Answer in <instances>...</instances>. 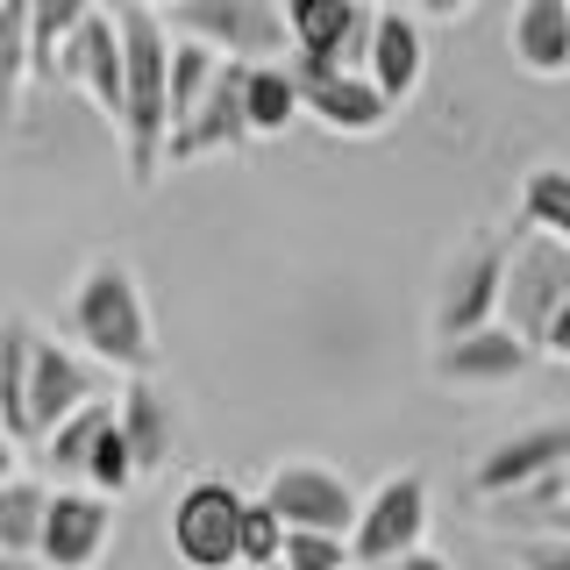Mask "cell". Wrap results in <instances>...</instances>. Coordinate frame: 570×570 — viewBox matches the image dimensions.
<instances>
[{
	"mask_svg": "<svg viewBox=\"0 0 570 570\" xmlns=\"http://www.w3.org/2000/svg\"><path fill=\"white\" fill-rule=\"evenodd\" d=\"M65 328L79 335V350L94 356L100 371H150L157 364V321H150V299H142V278L121 249H107L79 272L65 299Z\"/></svg>",
	"mask_w": 570,
	"mask_h": 570,
	"instance_id": "obj_1",
	"label": "cell"
},
{
	"mask_svg": "<svg viewBox=\"0 0 570 570\" xmlns=\"http://www.w3.org/2000/svg\"><path fill=\"white\" fill-rule=\"evenodd\" d=\"M492 321L521 335L534 356L563 364L570 356V236H534L521 228L499 249V299Z\"/></svg>",
	"mask_w": 570,
	"mask_h": 570,
	"instance_id": "obj_2",
	"label": "cell"
},
{
	"mask_svg": "<svg viewBox=\"0 0 570 570\" xmlns=\"http://www.w3.org/2000/svg\"><path fill=\"white\" fill-rule=\"evenodd\" d=\"M115 14V36H121V157H129V186H150L157 171V150H165V58H171V29L157 8H136V0H121Z\"/></svg>",
	"mask_w": 570,
	"mask_h": 570,
	"instance_id": "obj_3",
	"label": "cell"
},
{
	"mask_svg": "<svg viewBox=\"0 0 570 570\" xmlns=\"http://www.w3.org/2000/svg\"><path fill=\"white\" fill-rule=\"evenodd\" d=\"M428 521H435V507H428V471H414V463H406V471L379 478V485L356 499L343 549H350V563L379 570V563H392V557H406V549H421V542H428Z\"/></svg>",
	"mask_w": 570,
	"mask_h": 570,
	"instance_id": "obj_4",
	"label": "cell"
},
{
	"mask_svg": "<svg viewBox=\"0 0 570 570\" xmlns=\"http://www.w3.org/2000/svg\"><path fill=\"white\" fill-rule=\"evenodd\" d=\"M165 14H171L165 29L207 43L214 58H236V65L285 58V14H278V0H171Z\"/></svg>",
	"mask_w": 570,
	"mask_h": 570,
	"instance_id": "obj_5",
	"label": "cell"
},
{
	"mask_svg": "<svg viewBox=\"0 0 570 570\" xmlns=\"http://www.w3.org/2000/svg\"><path fill=\"white\" fill-rule=\"evenodd\" d=\"M278 65H285V79H293V94H299V115H314L328 136H379L392 121V100L364 79V71L328 65V58H299V50H285Z\"/></svg>",
	"mask_w": 570,
	"mask_h": 570,
	"instance_id": "obj_6",
	"label": "cell"
},
{
	"mask_svg": "<svg viewBox=\"0 0 570 570\" xmlns=\"http://www.w3.org/2000/svg\"><path fill=\"white\" fill-rule=\"evenodd\" d=\"M236 521H243V492L228 478H193L171 499V557L186 570H236Z\"/></svg>",
	"mask_w": 570,
	"mask_h": 570,
	"instance_id": "obj_7",
	"label": "cell"
},
{
	"mask_svg": "<svg viewBox=\"0 0 570 570\" xmlns=\"http://www.w3.org/2000/svg\"><path fill=\"white\" fill-rule=\"evenodd\" d=\"M257 499L278 513V528H321V534H350V513H356V485L335 463H314V456L272 463Z\"/></svg>",
	"mask_w": 570,
	"mask_h": 570,
	"instance_id": "obj_8",
	"label": "cell"
},
{
	"mask_svg": "<svg viewBox=\"0 0 570 570\" xmlns=\"http://www.w3.org/2000/svg\"><path fill=\"white\" fill-rule=\"evenodd\" d=\"M249 129H243V65L222 58L207 79V94L186 107V121H171L165 129V150H157V165H200V157H228L243 150Z\"/></svg>",
	"mask_w": 570,
	"mask_h": 570,
	"instance_id": "obj_9",
	"label": "cell"
},
{
	"mask_svg": "<svg viewBox=\"0 0 570 570\" xmlns=\"http://www.w3.org/2000/svg\"><path fill=\"white\" fill-rule=\"evenodd\" d=\"M107 542H115V499H100V492H50L29 557L43 570H100Z\"/></svg>",
	"mask_w": 570,
	"mask_h": 570,
	"instance_id": "obj_10",
	"label": "cell"
},
{
	"mask_svg": "<svg viewBox=\"0 0 570 570\" xmlns=\"http://www.w3.org/2000/svg\"><path fill=\"white\" fill-rule=\"evenodd\" d=\"M499 236H471L456 249L450 264H442L435 278V307H428V328H435V343H450V335H471L492 321V299H499Z\"/></svg>",
	"mask_w": 570,
	"mask_h": 570,
	"instance_id": "obj_11",
	"label": "cell"
},
{
	"mask_svg": "<svg viewBox=\"0 0 570 570\" xmlns=\"http://www.w3.org/2000/svg\"><path fill=\"white\" fill-rule=\"evenodd\" d=\"M534 364H542V356H534L521 335H507L499 321L435 343V385H450V392H507V385H521Z\"/></svg>",
	"mask_w": 570,
	"mask_h": 570,
	"instance_id": "obj_12",
	"label": "cell"
},
{
	"mask_svg": "<svg viewBox=\"0 0 570 570\" xmlns=\"http://www.w3.org/2000/svg\"><path fill=\"white\" fill-rule=\"evenodd\" d=\"M50 79L79 86V94L100 107V121H115L121 115V36H115V14L86 8L79 29H71L58 43V58H50Z\"/></svg>",
	"mask_w": 570,
	"mask_h": 570,
	"instance_id": "obj_13",
	"label": "cell"
},
{
	"mask_svg": "<svg viewBox=\"0 0 570 570\" xmlns=\"http://www.w3.org/2000/svg\"><path fill=\"white\" fill-rule=\"evenodd\" d=\"M86 400H107L100 364L79 356V350H65V343H50V335H36L29 343V442L43 435V428H58L71 406H86Z\"/></svg>",
	"mask_w": 570,
	"mask_h": 570,
	"instance_id": "obj_14",
	"label": "cell"
},
{
	"mask_svg": "<svg viewBox=\"0 0 570 570\" xmlns=\"http://www.w3.org/2000/svg\"><path fill=\"white\" fill-rule=\"evenodd\" d=\"M356 71H364L371 86L392 100V107H406L421 94V79H428V36L414 14H400V8H371V29H364V58H356Z\"/></svg>",
	"mask_w": 570,
	"mask_h": 570,
	"instance_id": "obj_15",
	"label": "cell"
},
{
	"mask_svg": "<svg viewBox=\"0 0 570 570\" xmlns=\"http://www.w3.org/2000/svg\"><path fill=\"white\" fill-rule=\"evenodd\" d=\"M278 14H285V50L356 71L364 29H371V0H278Z\"/></svg>",
	"mask_w": 570,
	"mask_h": 570,
	"instance_id": "obj_16",
	"label": "cell"
},
{
	"mask_svg": "<svg viewBox=\"0 0 570 570\" xmlns=\"http://www.w3.org/2000/svg\"><path fill=\"white\" fill-rule=\"evenodd\" d=\"M557 463H570V421H534L521 428V435H507V442H492L485 456H478V471H471V485L478 499H492V492H513V485H528V478H542V471H557Z\"/></svg>",
	"mask_w": 570,
	"mask_h": 570,
	"instance_id": "obj_17",
	"label": "cell"
},
{
	"mask_svg": "<svg viewBox=\"0 0 570 570\" xmlns=\"http://www.w3.org/2000/svg\"><path fill=\"white\" fill-rule=\"evenodd\" d=\"M115 428H121V442H129V463H136V478H157L171 463L178 450V414H171V400L150 385V371H136L129 385H121V400H115Z\"/></svg>",
	"mask_w": 570,
	"mask_h": 570,
	"instance_id": "obj_18",
	"label": "cell"
},
{
	"mask_svg": "<svg viewBox=\"0 0 570 570\" xmlns=\"http://www.w3.org/2000/svg\"><path fill=\"white\" fill-rule=\"evenodd\" d=\"M478 507H485V528H499V534H570V463L528 478L513 492L478 499Z\"/></svg>",
	"mask_w": 570,
	"mask_h": 570,
	"instance_id": "obj_19",
	"label": "cell"
},
{
	"mask_svg": "<svg viewBox=\"0 0 570 570\" xmlns=\"http://www.w3.org/2000/svg\"><path fill=\"white\" fill-rule=\"evenodd\" d=\"M507 50L528 79H563L570 71V0H521L507 22Z\"/></svg>",
	"mask_w": 570,
	"mask_h": 570,
	"instance_id": "obj_20",
	"label": "cell"
},
{
	"mask_svg": "<svg viewBox=\"0 0 570 570\" xmlns=\"http://www.w3.org/2000/svg\"><path fill=\"white\" fill-rule=\"evenodd\" d=\"M293 121H299V94H293V79H285V65L278 58L243 65V129H249V142L285 136Z\"/></svg>",
	"mask_w": 570,
	"mask_h": 570,
	"instance_id": "obj_21",
	"label": "cell"
},
{
	"mask_svg": "<svg viewBox=\"0 0 570 570\" xmlns=\"http://www.w3.org/2000/svg\"><path fill=\"white\" fill-rule=\"evenodd\" d=\"M107 414H115V400H86V406H71L58 428L36 435V450H43V463H50L58 485H79V478H86V450H94V435L107 428Z\"/></svg>",
	"mask_w": 570,
	"mask_h": 570,
	"instance_id": "obj_22",
	"label": "cell"
},
{
	"mask_svg": "<svg viewBox=\"0 0 570 570\" xmlns=\"http://www.w3.org/2000/svg\"><path fill=\"white\" fill-rule=\"evenodd\" d=\"M29 314L0 321V428H8V442H29Z\"/></svg>",
	"mask_w": 570,
	"mask_h": 570,
	"instance_id": "obj_23",
	"label": "cell"
},
{
	"mask_svg": "<svg viewBox=\"0 0 570 570\" xmlns=\"http://www.w3.org/2000/svg\"><path fill=\"white\" fill-rule=\"evenodd\" d=\"M43 499L50 485H36V478H0V557H29L36 549V528H43Z\"/></svg>",
	"mask_w": 570,
	"mask_h": 570,
	"instance_id": "obj_24",
	"label": "cell"
},
{
	"mask_svg": "<svg viewBox=\"0 0 570 570\" xmlns=\"http://www.w3.org/2000/svg\"><path fill=\"white\" fill-rule=\"evenodd\" d=\"M36 79L29 71V8L22 0H0V121L22 115V86Z\"/></svg>",
	"mask_w": 570,
	"mask_h": 570,
	"instance_id": "obj_25",
	"label": "cell"
},
{
	"mask_svg": "<svg viewBox=\"0 0 570 570\" xmlns=\"http://www.w3.org/2000/svg\"><path fill=\"white\" fill-rule=\"evenodd\" d=\"M521 228H534V236H570V171L563 165H534L521 178Z\"/></svg>",
	"mask_w": 570,
	"mask_h": 570,
	"instance_id": "obj_26",
	"label": "cell"
},
{
	"mask_svg": "<svg viewBox=\"0 0 570 570\" xmlns=\"http://www.w3.org/2000/svg\"><path fill=\"white\" fill-rule=\"evenodd\" d=\"M214 50L207 43H193V36H171V58H165V115L171 121H186V107L207 94V79H214ZM165 121V129H171Z\"/></svg>",
	"mask_w": 570,
	"mask_h": 570,
	"instance_id": "obj_27",
	"label": "cell"
},
{
	"mask_svg": "<svg viewBox=\"0 0 570 570\" xmlns=\"http://www.w3.org/2000/svg\"><path fill=\"white\" fill-rule=\"evenodd\" d=\"M22 8H29V71H36V79H50L58 43L79 29V14L94 8V0H22Z\"/></svg>",
	"mask_w": 570,
	"mask_h": 570,
	"instance_id": "obj_28",
	"label": "cell"
},
{
	"mask_svg": "<svg viewBox=\"0 0 570 570\" xmlns=\"http://www.w3.org/2000/svg\"><path fill=\"white\" fill-rule=\"evenodd\" d=\"M86 492H100V499H121L136 485V463H129V442H121V428L115 414H107V428L94 435V450H86V478H79Z\"/></svg>",
	"mask_w": 570,
	"mask_h": 570,
	"instance_id": "obj_29",
	"label": "cell"
},
{
	"mask_svg": "<svg viewBox=\"0 0 570 570\" xmlns=\"http://www.w3.org/2000/svg\"><path fill=\"white\" fill-rule=\"evenodd\" d=\"M278 542H285L278 513L264 507V499H243V521H236V563H243V570L278 563Z\"/></svg>",
	"mask_w": 570,
	"mask_h": 570,
	"instance_id": "obj_30",
	"label": "cell"
},
{
	"mask_svg": "<svg viewBox=\"0 0 570 570\" xmlns=\"http://www.w3.org/2000/svg\"><path fill=\"white\" fill-rule=\"evenodd\" d=\"M278 563H285V570H350V549H343V534H321V528H285Z\"/></svg>",
	"mask_w": 570,
	"mask_h": 570,
	"instance_id": "obj_31",
	"label": "cell"
},
{
	"mask_svg": "<svg viewBox=\"0 0 570 570\" xmlns=\"http://www.w3.org/2000/svg\"><path fill=\"white\" fill-rule=\"evenodd\" d=\"M513 570H570V534H507Z\"/></svg>",
	"mask_w": 570,
	"mask_h": 570,
	"instance_id": "obj_32",
	"label": "cell"
},
{
	"mask_svg": "<svg viewBox=\"0 0 570 570\" xmlns=\"http://www.w3.org/2000/svg\"><path fill=\"white\" fill-rule=\"evenodd\" d=\"M414 14H428V22H463V14L478 8V0H406Z\"/></svg>",
	"mask_w": 570,
	"mask_h": 570,
	"instance_id": "obj_33",
	"label": "cell"
},
{
	"mask_svg": "<svg viewBox=\"0 0 570 570\" xmlns=\"http://www.w3.org/2000/svg\"><path fill=\"white\" fill-rule=\"evenodd\" d=\"M379 570H456V563L435 557V549H406V557H392V563H379Z\"/></svg>",
	"mask_w": 570,
	"mask_h": 570,
	"instance_id": "obj_34",
	"label": "cell"
},
{
	"mask_svg": "<svg viewBox=\"0 0 570 570\" xmlns=\"http://www.w3.org/2000/svg\"><path fill=\"white\" fill-rule=\"evenodd\" d=\"M14 456H22V442H8V428H0V478H14Z\"/></svg>",
	"mask_w": 570,
	"mask_h": 570,
	"instance_id": "obj_35",
	"label": "cell"
},
{
	"mask_svg": "<svg viewBox=\"0 0 570 570\" xmlns=\"http://www.w3.org/2000/svg\"><path fill=\"white\" fill-rule=\"evenodd\" d=\"M136 8H171V0H136Z\"/></svg>",
	"mask_w": 570,
	"mask_h": 570,
	"instance_id": "obj_36",
	"label": "cell"
},
{
	"mask_svg": "<svg viewBox=\"0 0 570 570\" xmlns=\"http://www.w3.org/2000/svg\"><path fill=\"white\" fill-rule=\"evenodd\" d=\"M264 570H285V563H264Z\"/></svg>",
	"mask_w": 570,
	"mask_h": 570,
	"instance_id": "obj_37",
	"label": "cell"
}]
</instances>
